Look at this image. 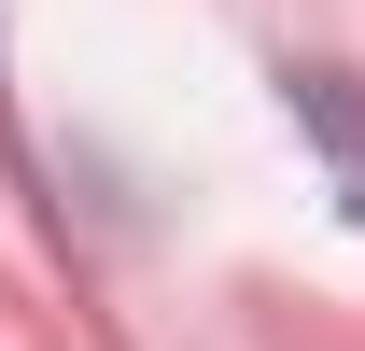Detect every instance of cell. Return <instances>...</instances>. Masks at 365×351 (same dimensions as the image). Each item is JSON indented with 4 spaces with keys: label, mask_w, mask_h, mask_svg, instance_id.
Wrapping results in <instances>:
<instances>
[{
    "label": "cell",
    "mask_w": 365,
    "mask_h": 351,
    "mask_svg": "<svg viewBox=\"0 0 365 351\" xmlns=\"http://www.w3.org/2000/svg\"><path fill=\"white\" fill-rule=\"evenodd\" d=\"M295 127L323 141V169H337V197L365 211V85H351V71H295Z\"/></svg>",
    "instance_id": "obj_1"
}]
</instances>
